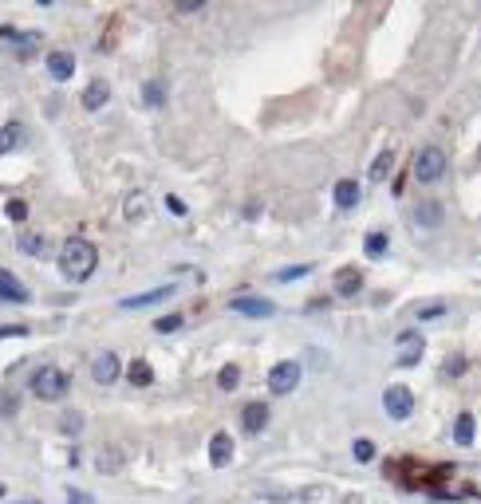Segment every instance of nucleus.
<instances>
[{
  "instance_id": "obj_38",
  "label": "nucleus",
  "mask_w": 481,
  "mask_h": 504,
  "mask_svg": "<svg viewBox=\"0 0 481 504\" xmlns=\"http://www.w3.org/2000/svg\"><path fill=\"white\" fill-rule=\"evenodd\" d=\"M0 496H4V484H0Z\"/></svg>"
},
{
  "instance_id": "obj_24",
  "label": "nucleus",
  "mask_w": 481,
  "mask_h": 504,
  "mask_svg": "<svg viewBox=\"0 0 481 504\" xmlns=\"http://www.w3.org/2000/svg\"><path fill=\"white\" fill-rule=\"evenodd\" d=\"M142 99H146V107H162V103H166V91H162V83H146V87H142Z\"/></svg>"
},
{
  "instance_id": "obj_3",
  "label": "nucleus",
  "mask_w": 481,
  "mask_h": 504,
  "mask_svg": "<svg viewBox=\"0 0 481 504\" xmlns=\"http://www.w3.org/2000/svg\"><path fill=\"white\" fill-rule=\"evenodd\" d=\"M411 174H414V181H422V186L442 181V174H446V154H442V146H422L418 154H414V162H411Z\"/></svg>"
},
{
  "instance_id": "obj_35",
  "label": "nucleus",
  "mask_w": 481,
  "mask_h": 504,
  "mask_svg": "<svg viewBox=\"0 0 481 504\" xmlns=\"http://www.w3.org/2000/svg\"><path fill=\"white\" fill-rule=\"evenodd\" d=\"M178 8H181V12H198V8H201V0H181Z\"/></svg>"
},
{
  "instance_id": "obj_13",
  "label": "nucleus",
  "mask_w": 481,
  "mask_h": 504,
  "mask_svg": "<svg viewBox=\"0 0 481 504\" xmlns=\"http://www.w3.org/2000/svg\"><path fill=\"white\" fill-rule=\"evenodd\" d=\"M359 287H363L359 268H340L335 272V296H359Z\"/></svg>"
},
{
  "instance_id": "obj_10",
  "label": "nucleus",
  "mask_w": 481,
  "mask_h": 504,
  "mask_svg": "<svg viewBox=\"0 0 481 504\" xmlns=\"http://www.w3.org/2000/svg\"><path fill=\"white\" fill-rule=\"evenodd\" d=\"M399 347H402V351H399V366H414V363L422 358V347H426V343H422L418 331H402V335H399Z\"/></svg>"
},
{
  "instance_id": "obj_28",
  "label": "nucleus",
  "mask_w": 481,
  "mask_h": 504,
  "mask_svg": "<svg viewBox=\"0 0 481 504\" xmlns=\"http://www.w3.org/2000/svg\"><path fill=\"white\" fill-rule=\"evenodd\" d=\"M351 453H355V461H371V457H375V445H371V437H355V445H351Z\"/></svg>"
},
{
  "instance_id": "obj_18",
  "label": "nucleus",
  "mask_w": 481,
  "mask_h": 504,
  "mask_svg": "<svg viewBox=\"0 0 481 504\" xmlns=\"http://www.w3.org/2000/svg\"><path fill=\"white\" fill-rule=\"evenodd\" d=\"M146 209H150L146 193H142V189H134L131 198H127V205H122V213H127V221H142V217H146Z\"/></svg>"
},
{
  "instance_id": "obj_36",
  "label": "nucleus",
  "mask_w": 481,
  "mask_h": 504,
  "mask_svg": "<svg viewBox=\"0 0 481 504\" xmlns=\"http://www.w3.org/2000/svg\"><path fill=\"white\" fill-rule=\"evenodd\" d=\"M71 504H91L87 493H71Z\"/></svg>"
},
{
  "instance_id": "obj_4",
  "label": "nucleus",
  "mask_w": 481,
  "mask_h": 504,
  "mask_svg": "<svg viewBox=\"0 0 481 504\" xmlns=\"http://www.w3.org/2000/svg\"><path fill=\"white\" fill-rule=\"evenodd\" d=\"M383 410H387V418L391 422H406L414 410V394L411 386H387V394H383Z\"/></svg>"
},
{
  "instance_id": "obj_26",
  "label": "nucleus",
  "mask_w": 481,
  "mask_h": 504,
  "mask_svg": "<svg viewBox=\"0 0 481 504\" xmlns=\"http://www.w3.org/2000/svg\"><path fill=\"white\" fill-rule=\"evenodd\" d=\"M16 142H20V130L12 127V122H8V127H0V158H4V154L16 146Z\"/></svg>"
},
{
  "instance_id": "obj_9",
  "label": "nucleus",
  "mask_w": 481,
  "mask_h": 504,
  "mask_svg": "<svg viewBox=\"0 0 481 504\" xmlns=\"http://www.w3.org/2000/svg\"><path fill=\"white\" fill-rule=\"evenodd\" d=\"M48 75L68 83L71 75H75V56H71V51H48Z\"/></svg>"
},
{
  "instance_id": "obj_29",
  "label": "nucleus",
  "mask_w": 481,
  "mask_h": 504,
  "mask_svg": "<svg viewBox=\"0 0 481 504\" xmlns=\"http://www.w3.org/2000/svg\"><path fill=\"white\" fill-rule=\"evenodd\" d=\"M0 40H8V44H20V48H32L36 44V36H20L16 28H0Z\"/></svg>"
},
{
  "instance_id": "obj_15",
  "label": "nucleus",
  "mask_w": 481,
  "mask_h": 504,
  "mask_svg": "<svg viewBox=\"0 0 481 504\" xmlns=\"http://www.w3.org/2000/svg\"><path fill=\"white\" fill-rule=\"evenodd\" d=\"M331 198H335V205L340 209H355L359 205V181H351V178H343V181H335V193H331Z\"/></svg>"
},
{
  "instance_id": "obj_30",
  "label": "nucleus",
  "mask_w": 481,
  "mask_h": 504,
  "mask_svg": "<svg viewBox=\"0 0 481 504\" xmlns=\"http://www.w3.org/2000/svg\"><path fill=\"white\" fill-rule=\"evenodd\" d=\"M418 221H422V225H438V221H442V205H434V201H430V205H422L418 209Z\"/></svg>"
},
{
  "instance_id": "obj_14",
  "label": "nucleus",
  "mask_w": 481,
  "mask_h": 504,
  "mask_svg": "<svg viewBox=\"0 0 481 504\" xmlns=\"http://www.w3.org/2000/svg\"><path fill=\"white\" fill-rule=\"evenodd\" d=\"M473 437H477V422H473V414L466 410V414H458L454 418V445H473Z\"/></svg>"
},
{
  "instance_id": "obj_23",
  "label": "nucleus",
  "mask_w": 481,
  "mask_h": 504,
  "mask_svg": "<svg viewBox=\"0 0 481 504\" xmlns=\"http://www.w3.org/2000/svg\"><path fill=\"white\" fill-rule=\"evenodd\" d=\"M217 386H221V390H237V386H240V370L233 363H225V366H221V375H217Z\"/></svg>"
},
{
  "instance_id": "obj_37",
  "label": "nucleus",
  "mask_w": 481,
  "mask_h": 504,
  "mask_svg": "<svg viewBox=\"0 0 481 504\" xmlns=\"http://www.w3.org/2000/svg\"><path fill=\"white\" fill-rule=\"evenodd\" d=\"M16 504H36V500H16Z\"/></svg>"
},
{
  "instance_id": "obj_21",
  "label": "nucleus",
  "mask_w": 481,
  "mask_h": 504,
  "mask_svg": "<svg viewBox=\"0 0 481 504\" xmlns=\"http://www.w3.org/2000/svg\"><path fill=\"white\" fill-rule=\"evenodd\" d=\"M20 248L28 252V257H44V252H48V240H44L40 233H24V237H20Z\"/></svg>"
},
{
  "instance_id": "obj_5",
  "label": "nucleus",
  "mask_w": 481,
  "mask_h": 504,
  "mask_svg": "<svg viewBox=\"0 0 481 504\" xmlns=\"http://www.w3.org/2000/svg\"><path fill=\"white\" fill-rule=\"evenodd\" d=\"M296 386H300V363H276L269 370V390L272 394H292V390H296Z\"/></svg>"
},
{
  "instance_id": "obj_6",
  "label": "nucleus",
  "mask_w": 481,
  "mask_h": 504,
  "mask_svg": "<svg viewBox=\"0 0 481 504\" xmlns=\"http://www.w3.org/2000/svg\"><path fill=\"white\" fill-rule=\"evenodd\" d=\"M229 307L237 311V316H249V319H269V316H276V304H272V299H264V296H233Z\"/></svg>"
},
{
  "instance_id": "obj_25",
  "label": "nucleus",
  "mask_w": 481,
  "mask_h": 504,
  "mask_svg": "<svg viewBox=\"0 0 481 504\" xmlns=\"http://www.w3.org/2000/svg\"><path fill=\"white\" fill-rule=\"evenodd\" d=\"M442 316H446V304H422L418 311H414L418 323H430V319H442Z\"/></svg>"
},
{
  "instance_id": "obj_16",
  "label": "nucleus",
  "mask_w": 481,
  "mask_h": 504,
  "mask_svg": "<svg viewBox=\"0 0 481 504\" xmlns=\"http://www.w3.org/2000/svg\"><path fill=\"white\" fill-rule=\"evenodd\" d=\"M0 299H12V304H24L28 299V287H20V280L0 268Z\"/></svg>"
},
{
  "instance_id": "obj_27",
  "label": "nucleus",
  "mask_w": 481,
  "mask_h": 504,
  "mask_svg": "<svg viewBox=\"0 0 481 504\" xmlns=\"http://www.w3.org/2000/svg\"><path fill=\"white\" fill-rule=\"evenodd\" d=\"M308 272H312L308 264H292V268H281L272 280H276V284H288V280H300V276H308Z\"/></svg>"
},
{
  "instance_id": "obj_1",
  "label": "nucleus",
  "mask_w": 481,
  "mask_h": 504,
  "mask_svg": "<svg viewBox=\"0 0 481 504\" xmlns=\"http://www.w3.org/2000/svg\"><path fill=\"white\" fill-rule=\"evenodd\" d=\"M95 264H99V252H95V245H87L83 237L63 240V248H60V272L71 280V284H83V280L95 272Z\"/></svg>"
},
{
  "instance_id": "obj_7",
  "label": "nucleus",
  "mask_w": 481,
  "mask_h": 504,
  "mask_svg": "<svg viewBox=\"0 0 481 504\" xmlns=\"http://www.w3.org/2000/svg\"><path fill=\"white\" fill-rule=\"evenodd\" d=\"M119 375H122V363H119V355H115V351H103V355H95V363H91V378H95L99 386L119 382Z\"/></svg>"
},
{
  "instance_id": "obj_31",
  "label": "nucleus",
  "mask_w": 481,
  "mask_h": 504,
  "mask_svg": "<svg viewBox=\"0 0 481 504\" xmlns=\"http://www.w3.org/2000/svg\"><path fill=\"white\" fill-rule=\"evenodd\" d=\"M181 323H186L181 316H166V319H154V331H162V335H170V331H178Z\"/></svg>"
},
{
  "instance_id": "obj_20",
  "label": "nucleus",
  "mask_w": 481,
  "mask_h": 504,
  "mask_svg": "<svg viewBox=\"0 0 481 504\" xmlns=\"http://www.w3.org/2000/svg\"><path fill=\"white\" fill-rule=\"evenodd\" d=\"M387 245H391V240H387V233H367V237H363V252H367L371 260H379L383 252H387Z\"/></svg>"
},
{
  "instance_id": "obj_2",
  "label": "nucleus",
  "mask_w": 481,
  "mask_h": 504,
  "mask_svg": "<svg viewBox=\"0 0 481 504\" xmlns=\"http://www.w3.org/2000/svg\"><path fill=\"white\" fill-rule=\"evenodd\" d=\"M68 390H71V375L60 370V366H40V370L32 375V394L44 398V402H60Z\"/></svg>"
},
{
  "instance_id": "obj_11",
  "label": "nucleus",
  "mask_w": 481,
  "mask_h": 504,
  "mask_svg": "<svg viewBox=\"0 0 481 504\" xmlns=\"http://www.w3.org/2000/svg\"><path fill=\"white\" fill-rule=\"evenodd\" d=\"M240 425H245V434H261L264 425H269V406L249 402L245 410H240Z\"/></svg>"
},
{
  "instance_id": "obj_22",
  "label": "nucleus",
  "mask_w": 481,
  "mask_h": 504,
  "mask_svg": "<svg viewBox=\"0 0 481 504\" xmlns=\"http://www.w3.org/2000/svg\"><path fill=\"white\" fill-rule=\"evenodd\" d=\"M391 166H395V154H391V150H383L379 158L371 162V181H383L387 174H391Z\"/></svg>"
},
{
  "instance_id": "obj_19",
  "label": "nucleus",
  "mask_w": 481,
  "mask_h": 504,
  "mask_svg": "<svg viewBox=\"0 0 481 504\" xmlns=\"http://www.w3.org/2000/svg\"><path fill=\"white\" fill-rule=\"evenodd\" d=\"M127 378H131L134 386H150V382H154V370H150V363H142V358H134V363L127 366Z\"/></svg>"
},
{
  "instance_id": "obj_32",
  "label": "nucleus",
  "mask_w": 481,
  "mask_h": 504,
  "mask_svg": "<svg viewBox=\"0 0 481 504\" xmlns=\"http://www.w3.org/2000/svg\"><path fill=\"white\" fill-rule=\"evenodd\" d=\"M8 217L12 221H24V217H28V205H24V201H8Z\"/></svg>"
},
{
  "instance_id": "obj_33",
  "label": "nucleus",
  "mask_w": 481,
  "mask_h": 504,
  "mask_svg": "<svg viewBox=\"0 0 481 504\" xmlns=\"http://www.w3.org/2000/svg\"><path fill=\"white\" fill-rule=\"evenodd\" d=\"M20 335H28V327H0V339H20Z\"/></svg>"
},
{
  "instance_id": "obj_17",
  "label": "nucleus",
  "mask_w": 481,
  "mask_h": 504,
  "mask_svg": "<svg viewBox=\"0 0 481 504\" xmlns=\"http://www.w3.org/2000/svg\"><path fill=\"white\" fill-rule=\"evenodd\" d=\"M107 99H110V87H107V79H95L87 91H83V107H87V110H99V107H107Z\"/></svg>"
},
{
  "instance_id": "obj_8",
  "label": "nucleus",
  "mask_w": 481,
  "mask_h": 504,
  "mask_svg": "<svg viewBox=\"0 0 481 504\" xmlns=\"http://www.w3.org/2000/svg\"><path fill=\"white\" fill-rule=\"evenodd\" d=\"M174 292H178L174 284H162V287H150V292H139V296H127V299H122V307H127V311H134V307H150V304L170 299Z\"/></svg>"
},
{
  "instance_id": "obj_34",
  "label": "nucleus",
  "mask_w": 481,
  "mask_h": 504,
  "mask_svg": "<svg viewBox=\"0 0 481 504\" xmlns=\"http://www.w3.org/2000/svg\"><path fill=\"white\" fill-rule=\"evenodd\" d=\"M166 209H170V213H178V217H181V213H186V205H181L178 198H166Z\"/></svg>"
},
{
  "instance_id": "obj_12",
  "label": "nucleus",
  "mask_w": 481,
  "mask_h": 504,
  "mask_svg": "<svg viewBox=\"0 0 481 504\" xmlns=\"http://www.w3.org/2000/svg\"><path fill=\"white\" fill-rule=\"evenodd\" d=\"M233 461V437L229 434H213L210 437V465L213 469H221V465Z\"/></svg>"
}]
</instances>
